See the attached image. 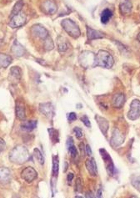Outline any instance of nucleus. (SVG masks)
I'll list each match as a JSON object with an SVG mask.
<instances>
[{
    "label": "nucleus",
    "instance_id": "obj_29",
    "mask_svg": "<svg viewBox=\"0 0 140 198\" xmlns=\"http://www.w3.org/2000/svg\"><path fill=\"white\" fill-rule=\"evenodd\" d=\"M33 156L36 158V160L38 161V163L41 165H43L44 163V158L43 154L41 153V151L38 148H35L33 150Z\"/></svg>",
    "mask_w": 140,
    "mask_h": 198
},
{
    "label": "nucleus",
    "instance_id": "obj_31",
    "mask_svg": "<svg viewBox=\"0 0 140 198\" xmlns=\"http://www.w3.org/2000/svg\"><path fill=\"white\" fill-rule=\"evenodd\" d=\"M132 185L134 187V188H136L138 191H140V176L134 177L132 180Z\"/></svg>",
    "mask_w": 140,
    "mask_h": 198
},
{
    "label": "nucleus",
    "instance_id": "obj_33",
    "mask_svg": "<svg viewBox=\"0 0 140 198\" xmlns=\"http://www.w3.org/2000/svg\"><path fill=\"white\" fill-rule=\"evenodd\" d=\"M67 118H68V120L69 122H73L74 120H77V116H76V114L74 112H71L68 113V116H67Z\"/></svg>",
    "mask_w": 140,
    "mask_h": 198
},
{
    "label": "nucleus",
    "instance_id": "obj_37",
    "mask_svg": "<svg viewBox=\"0 0 140 198\" xmlns=\"http://www.w3.org/2000/svg\"><path fill=\"white\" fill-rule=\"evenodd\" d=\"M73 146H74L73 138H72V137H68V140H67V148H68V150Z\"/></svg>",
    "mask_w": 140,
    "mask_h": 198
},
{
    "label": "nucleus",
    "instance_id": "obj_10",
    "mask_svg": "<svg viewBox=\"0 0 140 198\" xmlns=\"http://www.w3.org/2000/svg\"><path fill=\"white\" fill-rule=\"evenodd\" d=\"M39 110L40 112L44 115L48 119L51 120L52 118L54 116V108L51 103H43L39 105Z\"/></svg>",
    "mask_w": 140,
    "mask_h": 198
},
{
    "label": "nucleus",
    "instance_id": "obj_26",
    "mask_svg": "<svg viewBox=\"0 0 140 198\" xmlns=\"http://www.w3.org/2000/svg\"><path fill=\"white\" fill-rule=\"evenodd\" d=\"M112 16H113L112 11H110L108 8L104 9L101 14V22L103 23H107L109 21V19L112 18Z\"/></svg>",
    "mask_w": 140,
    "mask_h": 198
},
{
    "label": "nucleus",
    "instance_id": "obj_38",
    "mask_svg": "<svg viewBox=\"0 0 140 198\" xmlns=\"http://www.w3.org/2000/svg\"><path fill=\"white\" fill-rule=\"evenodd\" d=\"M5 148H6V143H5V141L3 139L0 138V153L2 151H4Z\"/></svg>",
    "mask_w": 140,
    "mask_h": 198
},
{
    "label": "nucleus",
    "instance_id": "obj_21",
    "mask_svg": "<svg viewBox=\"0 0 140 198\" xmlns=\"http://www.w3.org/2000/svg\"><path fill=\"white\" fill-rule=\"evenodd\" d=\"M15 111H16V116L19 118L20 120H24L26 118L25 115V108H24V105H23L22 103L18 102L16 104V109H15Z\"/></svg>",
    "mask_w": 140,
    "mask_h": 198
},
{
    "label": "nucleus",
    "instance_id": "obj_30",
    "mask_svg": "<svg viewBox=\"0 0 140 198\" xmlns=\"http://www.w3.org/2000/svg\"><path fill=\"white\" fill-rule=\"evenodd\" d=\"M44 47L46 50H52L54 47L53 42L52 40V39L49 36L44 39Z\"/></svg>",
    "mask_w": 140,
    "mask_h": 198
},
{
    "label": "nucleus",
    "instance_id": "obj_42",
    "mask_svg": "<svg viewBox=\"0 0 140 198\" xmlns=\"http://www.w3.org/2000/svg\"><path fill=\"white\" fill-rule=\"evenodd\" d=\"M84 147V145L83 143H81V144H80V148H81V151H82V154H83V155H84V149H83Z\"/></svg>",
    "mask_w": 140,
    "mask_h": 198
},
{
    "label": "nucleus",
    "instance_id": "obj_16",
    "mask_svg": "<svg viewBox=\"0 0 140 198\" xmlns=\"http://www.w3.org/2000/svg\"><path fill=\"white\" fill-rule=\"evenodd\" d=\"M86 168L88 170L89 173L93 176H96L98 175V169H97V165H96L95 160L93 158H90L86 161Z\"/></svg>",
    "mask_w": 140,
    "mask_h": 198
},
{
    "label": "nucleus",
    "instance_id": "obj_17",
    "mask_svg": "<svg viewBox=\"0 0 140 198\" xmlns=\"http://www.w3.org/2000/svg\"><path fill=\"white\" fill-rule=\"evenodd\" d=\"M11 51H12V53L14 54L15 56H17V57L23 56V55L24 54V52H25L23 46V45H21V44H20V43H19L17 39L14 40V44H13V45H12Z\"/></svg>",
    "mask_w": 140,
    "mask_h": 198
},
{
    "label": "nucleus",
    "instance_id": "obj_43",
    "mask_svg": "<svg viewBox=\"0 0 140 198\" xmlns=\"http://www.w3.org/2000/svg\"><path fill=\"white\" fill-rule=\"evenodd\" d=\"M97 195H98L97 196L98 197H101V196H102V190L101 189H99V191L97 192Z\"/></svg>",
    "mask_w": 140,
    "mask_h": 198
},
{
    "label": "nucleus",
    "instance_id": "obj_19",
    "mask_svg": "<svg viewBox=\"0 0 140 198\" xmlns=\"http://www.w3.org/2000/svg\"><path fill=\"white\" fill-rule=\"evenodd\" d=\"M125 102V97L123 94H116L113 97L112 105L114 108H121L124 105Z\"/></svg>",
    "mask_w": 140,
    "mask_h": 198
},
{
    "label": "nucleus",
    "instance_id": "obj_39",
    "mask_svg": "<svg viewBox=\"0 0 140 198\" xmlns=\"http://www.w3.org/2000/svg\"><path fill=\"white\" fill-rule=\"evenodd\" d=\"M85 150H86V153H87V155H88L89 156H91V155H92V150H91L90 146H89V145H87Z\"/></svg>",
    "mask_w": 140,
    "mask_h": 198
},
{
    "label": "nucleus",
    "instance_id": "obj_6",
    "mask_svg": "<svg viewBox=\"0 0 140 198\" xmlns=\"http://www.w3.org/2000/svg\"><path fill=\"white\" fill-rule=\"evenodd\" d=\"M140 116V101L133 100L130 105V110L128 113V118L131 120L138 119Z\"/></svg>",
    "mask_w": 140,
    "mask_h": 198
},
{
    "label": "nucleus",
    "instance_id": "obj_36",
    "mask_svg": "<svg viewBox=\"0 0 140 198\" xmlns=\"http://www.w3.org/2000/svg\"><path fill=\"white\" fill-rule=\"evenodd\" d=\"M82 187H83V186H82L81 179L78 178V179H77V181H76V190H77L78 191H81Z\"/></svg>",
    "mask_w": 140,
    "mask_h": 198
},
{
    "label": "nucleus",
    "instance_id": "obj_14",
    "mask_svg": "<svg viewBox=\"0 0 140 198\" xmlns=\"http://www.w3.org/2000/svg\"><path fill=\"white\" fill-rule=\"evenodd\" d=\"M124 141V135L122 132L119 131L117 128L114 129L113 132L112 139H111V144L113 146H118L121 145L123 142Z\"/></svg>",
    "mask_w": 140,
    "mask_h": 198
},
{
    "label": "nucleus",
    "instance_id": "obj_2",
    "mask_svg": "<svg viewBox=\"0 0 140 198\" xmlns=\"http://www.w3.org/2000/svg\"><path fill=\"white\" fill-rule=\"evenodd\" d=\"M114 65V58L105 50H99L95 56V66L110 69Z\"/></svg>",
    "mask_w": 140,
    "mask_h": 198
},
{
    "label": "nucleus",
    "instance_id": "obj_20",
    "mask_svg": "<svg viewBox=\"0 0 140 198\" xmlns=\"http://www.w3.org/2000/svg\"><path fill=\"white\" fill-rule=\"evenodd\" d=\"M87 36L89 40H93V39H103L104 37L103 33L95 29H93L89 27H87Z\"/></svg>",
    "mask_w": 140,
    "mask_h": 198
},
{
    "label": "nucleus",
    "instance_id": "obj_41",
    "mask_svg": "<svg viewBox=\"0 0 140 198\" xmlns=\"http://www.w3.org/2000/svg\"><path fill=\"white\" fill-rule=\"evenodd\" d=\"M86 197H93V193L90 191V192H87L86 193Z\"/></svg>",
    "mask_w": 140,
    "mask_h": 198
},
{
    "label": "nucleus",
    "instance_id": "obj_34",
    "mask_svg": "<svg viewBox=\"0 0 140 198\" xmlns=\"http://www.w3.org/2000/svg\"><path fill=\"white\" fill-rule=\"evenodd\" d=\"M81 120H82V122L87 127H90V126H91V124H90V121H89V118H88V117H87L86 116H82Z\"/></svg>",
    "mask_w": 140,
    "mask_h": 198
},
{
    "label": "nucleus",
    "instance_id": "obj_8",
    "mask_svg": "<svg viewBox=\"0 0 140 198\" xmlns=\"http://www.w3.org/2000/svg\"><path fill=\"white\" fill-rule=\"evenodd\" d=\"M21 176L22 178L26 182L28 183H30L32 182L33 181L37 178L38 176V173L33 168V167H26L22 172H21Z\"/></svg>",
    "mask_w": 140,
    "mask_h": 198
},
{
    "label": "nucleus",
    "instance_id": "obj_25",
    "mask_svg": "<svg viewBox=\"0 0 140 198\" xmlns=\"http://www.w3.org/2000/svg\"><path fill=\"white\" fill-rule=\"evenodd\" d=\"M12 58L9 55L0 53V68H7L11 64Z\"/></svg>",
    "mask_w": 140,
    "mask_h": 198
},
{
    "label": "nucleus",
    "instance_id": "obj_28",
    "mask_svg": "<svg viewBox=\"0 0 140 198\" xmlns=\"http://www.w3.org/2000/svg\"><path fill=\"white\" fill-rule=\"evenodd\" d=\"M23 6V0H19V1L15 4L13 10H12L11 14H10V18L14 17V15L18 14L19 13H20Z\"/></svg>",
    "mask_w": 140,
    "mask_h": 198
},
{
    "label": "nucleus",
    "instance_id": "obj_3",
    "mask_svg": "<svg viewBox=\"0 0 140 198\" xmlns=\"http://www.w3.org/2000/svg\"><path fill=\"white\" fill-rule=\"evenodd\" d=\"M95 56L93 53L91 51H84L79 55L78 61L82 67L84 69L96 67L95 66Z\"/></svg>",
    "mask_w": 140,
    "mask_h": 198
},
{
    "label": "nucleus",
    "instance_id": "obj_12",
    "mask_svg": "<svg viewBox=\"0 0 140 198\" xmlns=\"http://www.w3.org/2000/svg\"><path fill=\"white\" fill-rule=\"evenodd\" d=\"M21 77H22V71L20 68L14 66L10 69L9 75H8V79L10 82L13 84H17L20 81Z\"/></svg>",
    "mask_w": 140,
    "mask_h": 198
},
{
    "label": "nucleus",
    "instance_id": "obj_44",
    "mask_svg": "<svg viewBox=\"0 0 140 198\" xmlns=\"http://www.w3.org/2000/svg\"><path fill=\"white\" fill-rule=\"evenodd\" d=\"M137 39H138V41H139V43H140V33L138 34V36H137Z\"/></svg>",
    "mask_w": 140,
    "mask_h": 198
},
{
    "label": "nucleus",
    "instance_id": "obj_40",
    "mask_svg": "<svg viewBox=\"0 0 140 198\" xmlns=\"http://www.w3.org/2000/svg\"><path fill=\"white\" fill-rule=\"evenodd\" d=\"M73 178H74V174H73V173H69V174L68 175V178H67L68 184H71V181H72Z\"/></svg>",
    "mask_w": 140,
    "mask_h": 198
},
{
    "label": "nucleus",
    "instance_id": "obj_32",
    "mask_svg": "<svg viewBox=\"0 0 140 198\" xmlns=\"http://www.w3.org/2000/svg\"><path fill=\"white\" fill-rule=\"evenodd\" d=\"M74 132L77 138H82V137H83V135H84V134H83V131H82V130L79 127L74 128Z\"/></svg>",
    "mask_w": 140,
    "mask_h": 198
},
{
    "label": "nucleus",
    "instance_id": "obj_11",
    "mask_svg": "<svg viewBox=\"0 0 140 198\" xmlns=\"http://www.w3.org/2000/svg\"><path fill=\"white\" fill-rule=\"evenodd\" d=\"M31 32L35 37L40 38L42 39H44L48 36V30L46 29L44 26H42L41 24L33 25L31 29Z\"/></svg>",
    "mask_w": 140,
    "mask_h": 198
},
{
    "label": "nucleus",
    "instance_id": "obj_13",
    "mask_svg": "<svg viewBox=\"0 0 140 198\" xmlns=\"http://www.w3.org/2000/svg\"><path fill=\"white\" fill-rule=\"evenodd\" d=\"M42 10L47 14H53L57 12V5L52 0H46L42 4Z\"/></svg>",
    "mask_w": 140,
    "mask_h": 198
},
{
    "label": "nucleus",
    "instance_id": "obj_9",
    "mask_svg": "<svg viewBox=\"0 0 140 198\" xmlns=\"http://www.w3.org/2000/svg\"><path fill=\"white\" fill-rule=\"evenodd\" d=\"M59 157L53 156V172H52V180H51V185L53 191L54 192L55 189V183L56 181L58 179V175H59Z\"/></svg>",
    "mask_w": 140,
    "mask_h": 198
},
{
    "label": "nucleus",
    "instance_id": "obj_5",
    "mask_svg": "<svg viewBox=\"0 0 140 198\" xmlns=\"http://www.w3.org/2000/svg\"><path fill=\"white\" fill-rule=\"evenodd\" d=\"M99 152L101 156L103 158V160L104 161V164H105V167H106V170H107L108 174L109 176H114V174L115 172V167L111 156L108 155L106 150L100 149Z\"/></svg>",
    "mask_w": 140,
    "mask_h": 198
},
{
    "label": "nucleus",
    "instance_id": "obj_22",
    "mask_svg": "<svg viewBox=\"0 0 140 198\" xmlns=\"http://www.w3.org/2000/svg\"><path fill=\"white\" fill-rule=\"evenodd\" d=\"M120 12L123 14H129L132 10V4L130 0H124L123 3L120 4Z\"/></svg>",
    "mask_w": 140,
    "mask_h": 198
},
{
    "label": "nucleus",
    "instance_id": "obj_27",
    "mask_svg": "<svg viewBox=\"0 0 140 198\" xmlns=\"http://www.w3.org/2000/svg\"><path fill=\"white\" fill-rule=\"evenodd\" d=\"M48 133H49V137L51 139L52 142L53 144L58 143L59 141V131H56L55 129H53L50 128L48 130Z\"/></svg>",
    "mask_w": 140,
    "mask_h": 198
},
{
    "label": "nucleus",
    "instance_id": "obj_1",
    "mask_svg": "<svg viewBox=\"0 0 140 198\" xmlns=\"http://www.w3.org/2000/svg\"><path fill=\"white\" fill-rule=\"evenodd\" d=\"M30 159V154L25 146H15L9 153V160L14 164L21 165L25 163Z\"/></svg>",
    "mask_w": 140,
    "mask_h": 198
},
{
    "label": "nucleus",
    "instance_id": "obj_7",
    "mask_svg": "<svg viewBox=\"0 0 140 198\" xmlns=\"http://www.w3.org/2000/svg\"><path fill=\"white\" fill-rule=\"evenodd\" d=\"M26 15L23 13H19L18 14L14 15V17L10 18V21L8 23V25L13 28H19L23 26V24H25L26 23Z\"/></svg>",
    "mask_w": 140,
    "mask_h": 198
},
{
    "label": "nucleus",
    "instance_id": "obj_35",
    "mask_svg": "<svg viewBox=\"0 0 140 198\" xmlns=\"http://www.w3.org/2000/svg\"><path fill=\"white\" fill-rule=\"evenodd\" d=\"M68 150H69L70 154H71V156H72V157H76L78 155V151H77V148L75 147L74 146H71L69 149H68Z\"/></svg>",
    "mask_w": 140,
    "mask_h": 198
},
{
    "label": "nucleus",
    "instance_id": "obj_24",
    "mask_svg": "<svg viewBox=\"0 0 140 198\" xmlns=\"http://www.w3.org/2000/svg\"><path fill=\"white\" fill-rule=\"evenodd\" d=\"M68 48H69V45L66 39H64L62 37H59L58 39V49H59V52H65L68 49Z\"/></svg>",
    "mask_w": 140,
    "mask_h": 198
},
{
    "label": "nucleus",
    "instance_id": "obj_15",
    "mask_svg": "<svg viewBox=\"0 0 140 198\" xmlns=\"http://www.w3.org/2000/svg\"><path fill=\"white\" fill-rule=\"evenodd\" d=\"M95 120H97V123L99 125V127L100 131H102L104 135H107V132L108 131V127H109V124L106 119H104L103 117H101L99 116H95Z\"/></svg>",
    "mask_w": 140,
    "mask_h": 198
},
{
    "label": "nucleus",
    "instance_id": "obj_18",
    "mask_svg": "<svg viewBox=\"0 0 140 198\" xmlns=\"http://www.w3.org/2000/svg\"><path fill=\"white\" fill-rule=\"evenodd\" d=\"M11 180V172L6 167H0V182L7 184Z\"/></svg>",
    "mask_w": 140,
    "mask_h": 198
},
{
    "label": "nucleus",
    "instance_id": "obj_4",
    "mask_svg": "<svg viewBox=\"0 0 140 198\" xmlns=\"http://www.w3.org/2000/svg\"><path fill=\"white\" fill-rule=\"evenodd\" d=\"M61 24H62V27L63 28V29L65 30L71 37L77 39V38L80 36V34H81L80 29H79V28L77 25V23H74L72 19H63L62 23H61Z\"/></svg>",
    "mask_w": 140,
    "mask_h": 198
},
{
    "label": "nucleus",
    "instance_id": "obj_23",
    "mask_svg": "<svg viewBox=\"0 0 140 198\" xmlns=\"http://www.w3.org/2000/svg\"><path fill=\"white\" fill-rule=\"evenodd\" d=\"M37 120H27L21 124V128L23 131H32L37 126Z\"/></svg>",
    "mask_w": 140,
    "mask_h": 198
}]
</instances>
